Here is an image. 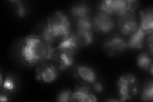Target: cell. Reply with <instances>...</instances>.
<instances>
[{
	"label": "cell",
	"mask_w": 153,
	"mask_h": 102,
	"mask_svg": "<svg viewBox=\"0 0 153 102\" xmlns=\"http://www.w3.org/2000/svg\"><path fill=\"white\" fill-rule=\"evenodd\" d=\"M52 48L41 35H31L20 40L16 52L22 64L32 67L49 60Z\"/></svg>",
	"instance_id": "cell-1"
},
{
	"label": "cell",
	"mask_w": 153,
	"mask_h": 102,
	"mask_svg": "<svg viewBox=\"0 0 153 102\" xmlns=\"http://www.w3.org/2000/svg\"><path fill=\"white\" fill-rule=\"evenodd\" d=\"M70 34L71 26L68 17L63 12H57L48 18L40 35L54 47V44L57 43L59 45Z\"/></svg>",
	"instance_id": "cell-2"
},
{
	"label": "cell",
	"mask_w": 153,
	"mask_h": 102,
	"mask_svg": "<svg viewBox=\"0 0 153 102\" xmlns=\"http://www.w3.org/2000/svg\"><path fill=\"white\" fill-rule=\"evenodd\" d=\"M138 81L137 77L132 74H126L121 76L117 82V89L120 100L124 101L131 100L136 96L138 91Z\"/></svg>",
	"instance_id": "cell-3"
},
{
	"label": "cell",
	"mask_w": 153,
	"mask_h": 102,
	"mask_svg": "<svg viewBox=\"0 0 153 102\" xmlns=\"http://www.w3.org/2000/svg\"><path fill=\"white\" fill-rule=\"evenodd\" d=\"M76 52L57 45L53 47L49 60L53 62L59 71L65 70L73 65Z\"/></svg>",
	"instance_id": "cell-4"
},
{
	"label": "cell",
	"mask_w": 153,
	"mask_h": 102,
	"mask_svg": "<svg viewBox=\"0 0 153 102\" xmlns=\"http://www.w3.org/2000/svg\"><path fill=\"white\" fill-rule=\"evenodd\" d=\"M137 3V1L130 0H105L100 3V10L119 17L128 10L136 9Z\"/></svg>",
	"instance_id": "cell-5"
},
{
	"label": "cell",
	"mask_w": 153,
	"mask_h": 102,
	"mask_svg": "<svg viewBox=\"0 0 153 102\" xmlns=\"http://www.w3.org/2000/svg\"><path fill=\"white\" fill-rule=\"evenodd\" d=\"M59 70L54 63L47 60L38 65L36 69V78L43 83H52L59 76Z\"/></svg>",
	"instance_id": "cell-6"
},
{
	"label": "cell",
	"mask_w": 153,
	"mask_h": 102,
	"mask_svg": "<svg viewBox=\"0 0 153 102\" xmlns=\"http://www.w3.org/2000/svg\"><path fill=\"white\" fill-rule=\"evenodd\" d=\"M135 10H130L118 17V30L124 35H131L138 30V23Z\"/></svg>",
	"instance_id": "cell-7"
},
{
	"label": "cell",
	"mask_w": 153,
	"mask_h": 102,
	"mask_svg": "<svg viewBox=\"0 0 153 102\" xmlns=\"http://www.w3.org/2000/svg\"><path fill=\"white\" fill-rule=\"evenodd\" d=\"M76 29L75 33L82 46H86L93 42V32L92 22L90 17L77 19Z\"/></svg>",
	"instance_id": "cell-8"
},
{
	"label": "cell",
	"mask_w": 153,
	"mask_h": 102,
	"mask_svg": "<svg viewBox=\"0 0 153 102\" xmlns=\"http://www.w3.org/2000/svg\"><path fill=\"white\" fill-rule=\"evenodd\" d=\"M91 22L94 30L102 33L110 32L115 26V22L112 16L101 10L96 14Z\"/></svg>",
	"instance_id": "cell-9"
},
{
	"label": "cell",
	"mask_w": 153,
	"mask_h": 102,
	"mask_svg": "<svg viewBox=\"0 0 153 102\" xmlns=\"http://www.w3.org/2000/svg\"><path fill=\"white\" fill-rule=\"evenodd\" d=\"M127 48V42L119 36H114L103 45L105 51L111 56L121 54Z\"/></svg>",
	"instance_id": "cell-10"
},
{
	"label": "cell",
	"mask_w": 153,
	"mask_h": 102,
	"mask_svg": "<svg viewBox=\"0 0 153 102\" xmlns=\"http://www.w3.org/2000/svg\"><path fill=\"white\" fill-rule=\"evenodd\" d=\"M74 75L76 80L83 84L93 85L97 82V76L96 72L93 68L88 66H77L75 68Z\"/></svg>",
	"instance_id": "cell-11"
},
{
	"label": "cell",
	"mask_w": 153,
	"mask_h": 102,
	"mask_svg": "<svg viewBox=\"0 0 153 102\" xmlns=\"http://www.w3.org/2000/svg\"><path fill=\"white\" fill-rule=\"evenodd\" d=\"M97 100V97L89 87L79 86L71 91L70 101L95 102Z\"/></svg>",
	"instance_id": "cell-12"
},
{
	"label": "cell",
	"mask_w": 153,
	"mask_h": 102,
	"mask_svg": "<svg viewBox=\"0 0 153 102\" xmlns=\"http://www.w3.org/2000/svg\"><path fill=\"white\" fill-rule=\"evenodd\" d=\"M140 25L139 28L147 35L152 33L153 10L152 8H147L140 12Z\"/></svg>",
	"instance_id": "cell-13"
},
{
	"label": "cell",
	"mask_w": 153,
	"mask_h": 102,
	"mask_svg": "<svg viewBox=\"0 0 153 102\" xmlns=\"http://www.w3.org/2000/svg\"><path fill=\"white\" fill-rule=\"evenodd\" d=\"M147 34L138 27V30L130 35V40L127 42L128 48L133 49H142L143 47L145 37Z\"/></svg>",
	"instance_id": "cell-14"
},
{
	"label": "cell",
	"mask_w": 153,
	"mask_h": 102,
	"mask_svg": "<svg viewBox=\"0 0 153 102\" xmlns=\"http://www.w3.org/2000/svg\"><path fill=\"white\" fill-rule=\"evenodd\" d=\"M137 64L138 68L144 71H149L152 75V58L147 53L142 52L137 57Z\"/></svg>",
	"instance_id": "cell-15"
},
{
	"label": "cell",
	"mask_w": 153,
	"mask_h": 102,
	"mask_svg": "<svg viewBox=\"0 0 153 102\" xmlns=\"http://www.w3.org/2000/svg\"><path fill=\"white\" fill-rule=\"evenodd\" d=\"M70 12L72 16L77 20L79 19L89 16L90 8L85 4H80L74 5L71 8Z\"/></svg>",
	"instance_id": "cell-16"
},
{
	"label": "cell",
	"mask_w": 153,
	"mask_h": 102,
	"mask_svg": "<svg viewBox=\"0 0 153 102\" xmlns=\"http://www.w3.org/2000/svg\"><path fill=\"white\" fill-rule=\"evenodd\" d=\"M3 89L4 93H13L15 92L17 88V81L16 77L11 74L8 75L5 79L3 82L2 84L0 85Z\"/></svg>",
	"instance_id": "cell-17"
},
{
	"label": "cell",
	"mask_w": 153,
	"mask_h": 102,
	"mask_svg": "<svg viewBox=\"0 0 153 102\" xmlns=\"http://www.w3.org/2000/svg\"><path fill=\"white\" fill-rule=\"evenodd\" d=\"M153 82L149 80L143 87L140 96L141 100L144 101H152L153 98Z\"/></svg>",
	"instance_id": "cell-18"
},
{
	"label": "cell",
	"mask_w": 153,
	"mask_h": 102,
	"mask_svg": "<svg viewBox=\"0 0 153 102\" xmlns=\"http://www.w3.org/2000/svg\"><path fill=\"white\" fill-rule=\"evenodd\" d=\"M71 91L69 89H65L61 91L57 95L56 100L59 102H68L70 101Z\"/></svg>",
	"instance_id": "cell-19"
},
{
	"label": "cell",
	"mask_w": 153,
	"mask_h": 102,
	"mask_svg": "<svg viewBox=\"0 0 153 102\" xmlns=\"http://www.w3.org/2000/svg\"><path fill=\"white\" fill-rule=\"evenodd\" d=\"M12 3L15 4V8L17 16L20 17H25L26 15V8L24 4L21 1H13Z\"/></svg>",
	"instance_id": "cell-20"
},
{
	"label": "cell",
	"mask_w": 153,
	"mask_h": 102,
	"mask_svg": "<svg viewBox=\"0 0 153 102\" xmlns=\"http://www.w3.org/2000/svg\"><path fill=\"white\" fill-rule=\"evenodd\" d=\"M93 88L94 91L97 93H102V92L103 91V87L102 86V84L100 82H96L93 84Z\"/></svg>",
	"instance_id": "cell-21"
},
{
	"label": "cell",
	"mask_w": 153,
	"mask_h": 102,
	"mask_svg": "<svg viewBox=\"0 0 153 102\" xmlns=\"http://www.w3.org/2000/svg\"><path fill=\"white\" fill-rule=\"evenodd\" d=\"M149 37L147 38V45L149 47L151 55L152 54V33H151L149 35Z\"/></svg>",
	"instance_id": "cell-22"
},
{
	"label": "cell",
	"mask_w": 153,
	"mask_h": 102,
	"mask_svg": "<svg viewBox=\"0 0 153 102\" xmlns=\"http://www.w3.org/2000/svg\"><path fill=\"white\" fill-rule=\"evenodd\" d=\"M0 100H1V101H9L10 99H9V96H8V94L6 93H4V92H2L1 93V95H0Z\"/></svg>",
	"instance_id": "cell-23"
}]
</instances>
